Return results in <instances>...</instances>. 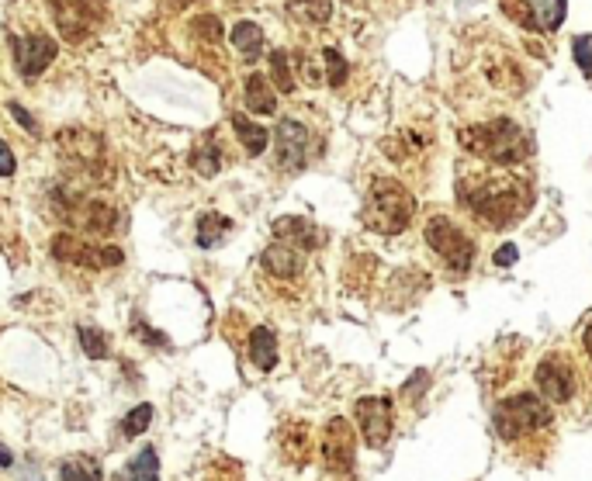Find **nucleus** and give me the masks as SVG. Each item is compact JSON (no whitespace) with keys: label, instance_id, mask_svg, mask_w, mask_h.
Listing matches in <instances>:
<instances>
[{"label":"nucleus","instance_id":"34","mask_svg":"<svg viewBox=\"0 0 592 481\" xmlns=\"http://www.w3.org/2000/svg\"><path fill=\"white\" fill-rule=\"evenodd\" d=\"M194 39H205V42H219L222 39V25L212 18V14H201V18H194Z\"/></svg>","mask_w":592,"mask_h":481},{"label":"nucleus","instance_id":"9","mask_svg":"<svg viewBox=\"0 0 592 481\" xmlns=\"http://www.w3.org/2000/svg\"><path fill=\"white\" fill-rule=\"evenodd\" d=\"M56 28L66 42H84L104 21V0H49Z\"/></svg>","mask_w":592,"mask_h":481},{"label":"nucleus","instance_id":"14","mask_svg":"<svg viewBox=\"0 0 592 481\" xmlns=\"http://www.w3.org/2000/svg\"><path fill=\"white\" fill-rule=\"evenodd\" d=\"M11 49H14V66H18V73L25 80L46 73L52 66V59H56V39H49V35H28V39H18V35H14Z\"/></svg>","mask_w":592,"mask_h":481},{"label":"nucleus","instance_id":"39","mask_svg":"<svg viewBox=\"0 0 592 481\" xmlns=\"http://www.w3.org/2000/svg\"><path fill=\"white\" fill-rule=\"evenodd\" d=\"M14 174V153L4 139H0V177H11Z\"/></svg>","mask_w":592,"mask_h":481},{"label":"nucleus","instance_id":"24","mask_svg":"<svg viewBox=\"0 0 592 481\" xmlns=\"http://www.w3.org/2000/svg\"><path fill=\"white\" fill-rule=\"evenodd\" d=\"M250 360L260 367V371H271V367L277 364V336L271 333V329H253L250 333Z\"/></svg>","mask_w":592,"mask_h":481},{"label":"nucleus","instance_id":"38","mask_svg":"<svg viewBox=\"0 0 592 481\" xmlns=\"http://www.w3.org/2000/svg\"><path fill=\"white\" fill-rule=\"evenodd\" d=\"M426 381H430V374H426V371H416V374H412V378L406 381V398H409V402H416V398L423 395V385H426Z\"/></svg>","mask_w":592,"mask_h":481},{"label":"nucleus","instance_id":"23","mask_svg":"<svg viewBox=\"0 0 592 481\" xmlns=\"http://www.w3.org/2000/svg\"><path fill=\"white\" fill-rule=\"evenodd\" d=\"M288 14L298 25H326L333 18V0H288Z\"/></svg>","mask_w":592,"mask_h":481},{"label":"nucleus","instance_id":"18","mask_svg":"<svg viewBox=\"0 0 592 481\" xmlns=\"http://www.w3.org/2000/svg\"><path fill=\"white\" fill-rule=\"evenodd\" d=\"M274 239H284V243H291V246H298L302 253H309L322 243V232L316 229V222L284 215V219L274 222Z\"/></svg>","mask_w":592,"mask_h":481},{"label":"nucleus","instance_id":"32","mask_svg":"<svg viewBox=\"0 0 592 481\" xmlns=\"http://www.w3.org/2000/svg\"><path fill=\"white\" fill-rule=\"evenodd\" d=\"M149 423H153V405H136V409L122 419V437H129V440L139 437V433L149 430Z\"/></svg>","mask_w":592,"mask_h":481},{"label":"nucleus","instance_id":"40","mask_svg":"<svg viewBox=\"0 0 592 481\" xmlns=\"http://www.w3.org/2000/svg\"><path fill=\"white\" fill-rule=\"evenodd\" d=\"M509 263H516V246H499V253H496V267H509Z\"/></svg>","mask_w":592,"mask_h":481},{"label":"nucleus","instance_id":"10","mask_svg":"<svg viewBox=\"0 0 592 481\" xmlns=\"http://www.w3.org/2000/svg\"><path fill=\"white\" fill-rule=\"evenodd\" d=\"M322 464H326L329 475H350L354 471V457H357V437L354 426L343 416H333L322 430Z\"/></svg>","mask_w":592,"mask_h":481},{"label":"nucleus","instance_id":"30","mask_svg":"<svg viewBox=\"0 0 592 481\" xmlns=\"http://www.w3.org/2000/svg\"><path fill=\"white\" fill-rule=\"evenodd\" d=\"M77 333H80V347H84L87 357H91V360L108 357V336H104L101 329H97V326H80Z\"/></svg>","mask_w":592,"mask_h":481},{"label":"nucleus","instance_id":"26","mask_svg":"<svg viewBox=\"0 0 592 481\" xmlns=\"http://www.w3.org/2000/svg\"><path fill=\"white\" fill-rule=\"evenodd\" d=\"M232 129H236L239 142H243V149H246L250 156H260V153L267 149V139H271V135H267L264 125L250 122L246 115H236V118H232Z\"/></svg>","mask_w":592,"mask_h":481},{"label":"nucleus","instance_id":"42","mask_svg":"<svg viewBox=\"0 0 592 481\" xmlns=\"http://www.w3.org/2000/svg\"><path fill=\"white\" fill-rule=\"evenodd\" d=\"M0 468H11V450L0 447Z\"/></svg>","mask_w":592,"mask_h":481},{"label":"nucleus","instance_id":"22","mask_svg":"<svg viewBox=\"0 0 592 481\" xmlns=\"http://www.w3.org/2000/svg\"><path fill=\"white\" fill-rule=\"evenodd\" d=\"M426 146H430V135H426V132H412V129L392 135V139H385V153L392 156L395 163L412 160V156H419Z\"/></svg>","mask_w":592,"mask_h":481},{"label":"nucleus","instance_id":"1","mask_svg":"<svg viewBox=\"0 0 592 481\" xmlns=\"http://www.w3.org/2000/svg\"><path fill=\"white\" fill-rule=\"evenodd\" d=\"M457 198H461L464 212L478 219L489 229H506V225L520 222L534 205V191L520 174L509 170L485 167L478 174L461 177L457 184Z\"/></svg>","mask_w":592,"mask_h":481},{"label":"nucleus","instance_id":"20","mask_svg":"<svg viewBox=\"0 0 592 481\" xmlns=\"http://www.w3.org/2000/svg\"><path fill=\"white\" fill-rule=\"evenodd\" d=\"M59 481H104V471L91 454H73L59 461Z\"/></svg>","mask_w":592,"mask_h":481},{"label":"nucleus","instance_id":"37","mask_svg":"<svg viewBox=\"0 0 592 481\" xmlns=\"http://www.w3.org/2000/svg\"><path fill=\"white\" fill-rule=\"evenodd\" d=\"M7 111H11V115H14V122H18L21 129H28L32 135H39V122H35V118L28 115V111L21 108V104H7Z\"/></svg>","mask_w":592,"mask_h":481},{"label":"nucleus","instance_id":"36","mask_svg":"<svg viewBox=\"0 0 592 481\" xmlns=\"http://www.w3.org/2000/svg\"><path fill=\"white\" fill-rule=\"evenodd\" d=\"M136 336H139V340H146L149 347H160V350L167 347V350H170V340H167V336H160L156 329H149L146 322H136Z\"/></svg>","mask_w":592,"mask_h":481},{"label":"nucleus","instance_id":"11","mask_svg":"<svg viewBox=\"0 0 592 481\" xmlns=\"http://www.w3.org/2000/svg\"><path fill=\"white\" fill-rule=\"evenodd\" d=\"M506 18L530 32H558L565 21V0H499Z\"/></svg>","mask_w":592,"mask_h":481},{"label":"nucleus","instance_id":"5","mask_svg":"<svg viewBox=\"0 0 592 481\" xmlns=\"http://www.w3.org/2000/svg\"><path fill=\"white\" fill-rule=\"evenodd\" d=\"M56 149L80 177L84 184H108L111 180V167H108V149H104V139L80 125H70L56 135Z\"/></svg>","mask_w":592,"mask_h":481},{"label":"nucleus","instance_id":"21","mask_svg":"<svg viewBox=\"0 0 592 481\" xmlns=\"http://www.w3.org/2000/svg\"><path fill=\"white\" fill-rule=\"evenodd\" d=\"M115 481H160V457H156V450L142 447L139 454L125 464V471H118Z\"/></svg>","mask_w":592,"mask_h":481},{"label":"nucleus","instance_id":"33","mask_svg":"<svg viewBox=\"0 0 592 481\" xmlns=\"http://www.w3.org/2000/svg\"><path fill=\"white\" fill-rule=\"evenodd\" d=\"M322 63H326V77H329V84H333V87H343V84H347V59H343L340 56V52H336V49H326V52H322Z\"/></svg>","mask_w":592,"mask_h":481},{"label":"nucleus","instance_id":"35","mask_svg":"<svg viewBox=\"0 0 592 481\" xmlns=\"http://www.w3.org/2000/svg\"><path fill=\"white\" fill-rule=\"evenodd\" d=\"M575 49V63H579V70L592 77V35H579V39L572 42Z\"/></svg>","mask_w":592,"mask_h":481},{"label":"nucleus","instance_id":"8","mask_svg":"<svg viewBox=\"0 0 592 481\" xmlns=\"http://www.w3.org/2000/svg\"><path fill=\"white\" fill-rule=\"evenodd\" d=\"M534 381H537V392L554 405H568L579 395V371H575L572 357H565V353H547L541 364H537Z\"/></svg>","mask_w":592,"mask_h":481},{"label":"nucleus","instance_id":"29","mask_svg":"<svg viewBox=\"0 0 592 481\" xmlns=\"http://www.w3.org/2000/svg\"><path fill=\"white\" fill-rule=\"evenodd\" d=\"M271 80L277 84L281 94H291L295 90V70H291V56L288 52H271Z\"/></svg>","mask_w":592,"mask_h":481},{"label":"nucleus","instance_id":"6","mask_svg":"<svg viewBox=\"0 0 592 481\" xmlns=\"http://www.w3.org/2000/svg\"><path fill=\"white\" fill-rule=\"evenodd\" d=\"M426 246L437 253V260L451 270L454 277H464L475 263V243L468 239V232L457 229L447 215H433L426 222Z\"/></svg>","mask_w":592,"mask_h":481},{"label":"nucleus","instance_id":"15","mask_svg":"<svg viewBox=\"0 0 592 481\" xmlns=\"http://www.w3.org/2000/svg\"><path fill=\"white\" fill-rule=\"evenodd\" d=\"M118 219H122V215H118V208L111 205V201L80 194L77 208H73V215H70V225H80L87 236H111V232H118V225H122Z\"/></svg>","mask_w":592,"mask_h":481},{"label":"nucleus","instance_id":"28","mask_svg":"<svg viewBox=\"0 0 592 481\" xmlns=\"http://www.w3.org/2000/svg\"><path fill=\"white\" fill-rule=\"evenodd\" d=\"M229 225H232V222L226 219V215L208 212V215H201V222H198V236H194V239H198L201 250H212V246L219 243V239L229 232Z\"/></svg>","mask_w":592,"mask_h":481},{"label":"nucleus","instance_id":"25","mask_svg":"<svg viewBox=\"0 0 592 481\" xmlns=\"http://www.w3.org/2000/svg\"><path fill=\"white\" fill-rule=\"evenodd\" d=\"M232 45L253 63V59L264 56V32H260V25H253V21H239V25L232 28Z\"/></svg>","mask_w":592,"mask_h":481},{"label":"nucleus","instance_id":"13","mask_svg":"<svg viewBox=\"0 0 592 481\" xmlns=\"http://www.w3.org/2000/svg\"><path fill=\"white\" fill-rule=\"evenodd\" d=\"M309 156V129L295 118H284L274 135V163L281 170H302Z\"/></svg>","mask_w":592,"mask_h":481},{"label":"nucleus","instance_id":"12","mask_svg":"<svg viewBox=\"0 0 592 481\" xmlns=\"http://www.w3.org/2000/svg\"><path fill=\"white\" fill-rule=\"evenodd\" d=\"M354 416H357V426H361L367 447H385V443L392 440L395 409H392V402H388V398H381V395L357 398Z\"/></svg>","mask_w":592,"mask_h":481},{"label":"nucleus","instance_id":"16","mask_svg":"<svg viewBox=\"0 0 592 481\" xmlns=\"http://www.w3.org/2000/svg\"><path fill=\"white\" fill-rule=\"evenodd\" d=\"M277 450H281L284 464H291V468H309L312 457H316V437H312V426L302 423V419L284 423L281 433H277Z\"/></svg>","mask_w":592,"mask_h":481},{"label":"nucleus","instance_id":"2","mask_svg":"<svg viewBox=\"0 0 592 481\" xmlns=\"http://www.w3.org/2000/svg\"><path fill=\"white\" fill-rule=\"evenodd\" d=\"M492 426L496 437L509 447H527V443H541V437H551V405L541 392H520L502 398L492 412Z\"/></svg>","mask_w":592,"mask_h":481},{"label":"nucleus","instance_id":"3","mask_svg":"<svg viewBox=\"0 0 592 481\" xmlns=\"http://www.w3.org/2000/svg\"><path fill=\"white\" fill-rule=\"evenodd\" d=\"M461 146L471 156L485 163H496V167H520L530 153H534V139L527 129H520L509 118H492L485 125H471L461 132Z\"/></svg>","mask_w":592,"mask_h":481},{"label":"nucleus","instance_id":"19","mask_svg":"<svg viewBox=\"0 0 592 481\" xmlns=\"http://www.w3.org/2000/svg\"><path fill=\"white\" fill-rule=\"evenodd\" d=\"M246 108L257 111V115H277V94L271 80L260 77V73L246 77Z\"/></svg>","mask_w":592,"mask_h":481},{"label":"nucleus","instance_id":"17","mask_svg":"<svg viewBox=\"0 0 592 481\" xmlns=\"http://www.w3.org/2000/svg\"><path fill=\"white\" fill-rule=\"evenodd\" d=\"M260 263H264V270L271 277H277V281H298V277L305 274V253L298 250V246L284 243V239H274L264 250Z\"/></svg>","mask_w":592,"mask_h":481},{"label":"nucleus","instance_id":"7","mask_svg":"<svg viewBox=\"0 0 592 481\" xmlns=\"http://www.w3.org/2000/svg\"><path fill=\"white\" fill-rule=\"evenodd\" d=\"M52 257L70 263V267H87V270H108L118 267L125 260V253L115 243H91L84 236H73V232H59L52 239Z\"/></svg>","mask_w":592,"mask_h":481},{"label":"nucleus","instance_id":"43","mask_svg":"<svg viewBox=\"0 0 592 481\" xmlns=\"http://www.w3.org/2000/svg\"><path fill=\"white\" fill-rule=\"evenodd\" d=\"M191 4V0H170V7H174V11H181V7H187Z\"/></svg>","mask_w":592,"mask_h":481},{"label":"nucleus","instance_id":"31","mask_svg":"<svg viewBox=\"0 0 592 481\" xmlns=\"http://www.w3.org/2000/svg\"><path fill=\"white\" fill-rule=\"evenodd\" d=\"M205 481H246L243 464L232 461V457H215L205 471Z\"/></svg>","mask_w":592,"mask_h":481},{"label":"nucleus","instance_id":"27","mask_svg":"<svg viewBox=\"0 0 592 481\" xmlns=\"http://www.w3.org/2000/svg\"><path fill=\"white\" fill-rule=\"evenodd\" d=\"M222 160H226V156H222V146L215 139H205L201 142L198 149H194L191 153V167L198 170L201 177H215L222 170Z\"/></svg>","mask_w":592,"mask_h":481},{"label":"nucleus","instance_id":"41","mask_svg":"<svg viewBox=\"0 0 592 481\" xmlns=\"http://www.w3.org/2000/svg\"><path fill=\"white\" fill-rule=\"evenodd\" d=\"M582 347H586V357H589V364H592V322L586 326V333H582Z\"/></svg>","mask_w":592,"mask_h":481},{"label":"nucleus","instance_id":"4","mask_svg":"<svg viewBox=\"0 0 592 481\" xmlns=\"http://www.w3.org/2000/svg\"><path fill=\"white\" fill-rule=\"evenodd\" d=\"M412 215H416V198L409 194L406 184L392 177H374L364 198V225L381 236H399L409 229Z\"/></svg>","mask_w":592,"mask_h":481}]
</instances>
